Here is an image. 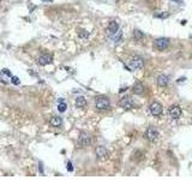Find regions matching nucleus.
Returning <instances> with one entry per match:
<instances>
[{
	"label": "nucleus",
	"instance_id": "obj_15",
	"mask_svg": "<svg viewBox=\"0 0 192 180\" xmlns=\"http://www.w3.org/2000/svg\"><path fill=\"white\" fill-rule=\"evenodd\" d=\"M87 106V100L84 96H78L76 99V107L77 108H84Z\"/></svg>",
	"mask_w": 192,
	"mask_h": 180
},
{
	"label": "nucleus",
	"instance_id": "obj_18",
	"mask_svg": "<svg viewBox=\"0 0 192 180\" xmlns=\"http://www.w3.org/2000/svg\"><path fill=\"white\" fill-rule=\"evenodd\" d=\"M79 37H81V39H88V37H89V31H87V30H81V31H79Z\"/></svg>",
	"mask_w": 192,
	"mask_h": 180
},
{
	"label": "nucleus",
	"instance_id": "obj_1",
	"mask_svg": "<svg viewBox=\"0 0 192 180\" xmlns=\"http://www.w3.org/2000/svg\"><path fill=\"white\" fill-rule=\"evenodd\" d=\"M95 106L98 110H108L111 108V101L106 96H97L95 99Z\"/></svg>",
	"mask_w": 192,
	"mask_h": 180
},
{
	"label": "nucleus",
	"instance_id": "obj_6",
	"mask_svg": "<svg viewBox=\"0 0 192 180\" xmlns=\"http://www.w3.org/2000/svg\"><path fill=\"white\" fill-rule=\"evenodd\" d=\"M53 61V56L48 53H42L39 58H37V64L41 65V66H46V65H49L52 64Z\"/></svg>",
	"mask_w": 192,
	"mask_h": 180
},
{
	"label": "nucleus",
	"instance_id": "obj_9",
	"mask_svg": "<svg viewBox=\"0 0 192 180\" xmlns=\"http://www.w3.org/2000/svg\"><path fill=\"white\" fill-rule=\"evenodd\" d=\"M119 104H120V107H122L124 109H132V108L135 107V103H133V101H132L129 96L122 97L119 101Z\"/></svg>",
	"mask_w": 192,
	"mask_h": 180
},
{
	"label": "nucleus",
	"instance_id": "obj_23",
	"mask_svg": "<svg viewBox=\"0 0 192 180\" xmlns=\"http://www.w3.org/2000/svg\"><path fill=\"white\" fill-rule=\"evenodd\" d=\"M173 1H177V2H183V0H173Z\"/></svg>",
	"mask_w": 192,
	"mask_h": 180
},
{
	"label": "nucleus",
	"instance_id": "obj_20",
	"mask_svg": "<svg viewBox=\"0 0 192 180\" xmlns=\"http://www.w3.org/2000/svg\"><path fill=\"white\" fill-rule=\"evenodd\" d=\"M11 79H12V83H13V84H16V85H18V84H19V79H18V77L11 76Z\"/></svg>",
	"mask_w": 192,
	"mask_h": 180
},
{
	"label": "nucleus",
	"instance_id": "obj_13",
	"mask_svg": "<svg viewBox=\"0 0 192 180\" xmlns=\"http://www.w3.org/2000/svg\"><path fill=\"white\" fill-rule=\"evenodd\" d=\"M156 83L159 87H167L169 83V77L167 75H160L156 79Z\"/></svg>",
	"mask_w": 192,
	"mask_h": 180
},
{
	"label": "nucleus",
	"instance_id": "obj_3",
	"mask_svg": "<svg viewBox=\"0 0 192 180\" xmlns=\"http://www.w3.org/2000/svg\"><path fill=\"white\" fill-rule=\"evenodd\" d=\"M78 144H79L82 148H85V147L90 145V144H91V136H90L88 132L82 131V132L79 133V136H78Z\"/></svg>",
	"mask_w": 192,
	"mask_h": 180
},
{
	"label": "nucleus",
	"instance_id": "obj_14",
	"mask_svg": "<svg viewBox=\"0 0 192 180\" xmlns=\"http://www.w3.org/2000/svg\"><path fill=\"white\" fill-rule=\"evenodd\" d=\"M49 124H50V126H53V127H60V126L63 125V119H61L60 117H58V115H54V117L50 118Z\"/></svg>",
	"mask_w": 192,
	"mask_h": 180
},
{
	"label": "nucleus",
	"instance_id": "obj_16",
	"mask_svg": "<svg viewBox=\"0 0 192 180\" xmlns=\"http://www.w3.org/2000/svg\"><path fill=\"white\" fill-rule=\"evenodd\" d=\"M133 37H135V40H136V41H141V40H143L144 39L143 31H141V30L136 29V30L133 31Z\"/></svg>",
	"mask_w": 192,
	"mask_h": 180
},
{
	"label": "nucleus",
	"instance_id": "obj_21",
	"mask_svg": "<svg viewBox=\"0 0 192 180\" xmlns=\"http://www.w3.org/2000/svg\"><path fill=\"white\" fill-rule=\"evenodd\" d=\"M2 72H4V73H5L6 76H10V77L12 76V75H11V72H10V71H9L7 69H4V70H2Z\"/></svg>",
	"mask_w": 192,
	"mask_h": 180
},
{
	"label": "nucleus",
	"instance_id": "obj_4",
	"mask_svg": "<svg viewBox=\"0 0 192 180\" xmlns=\"http://www.w3.org/2000/svg\"><path fill=\"white\" fill-rule=\"evenodd\" d=\"M144 137H145V139H148L150 142H155L160 137V133H159V131L155 126H150V127L146 129L145 133H144Z\"/></svg>",
	"mask_w": 192,
	"mask_h": 180
},
{
	"label": "nucleus",
	"instance_id": "obj_24",
	"mask_svg": "<svg viewBox=\"0 0 192 180\" xmlns=\"http://www.w3.org/2000/svg\"><path fill=\"white\" fill-rule=\"evenodd\" d=\"M1 5H2V0H0V7H1Z\"/></svg>",
	"mask_w": 192,
	"mask_h": 180
},
{
	"label": "nucleus",
	"instance_id": "obj_17",
	"mask_svg": "<svg viewBox=\"0 0 192 180\" xmlns=\"http://www.w3.org/2000/svg\"><path fill=\"white\" fill-rule=\"evenodd\" d=\"M66 108H67L66 103L64 102V101H60V103L58 104V109H59V112H60V113H63V112H65V110H66Z\"/></svg>",
	"mask_w": 192,
	"mask_h": 180
},
{
	"label": "nucleus",
	"instance_id": "obj_10",
	"mask_svg": "<svg viewBox=\"0 0 192 180\" xmlns=\"http://www.w3.org/2000/svg\"><path fill=\"white\" fill-rule=\"evenodd\" d=\"M107 31L109 34V36H113L115 34L119 32V24L115 22V21H112L109 24H108V28H107Z\"/></svg>",
	"mask_w": 192,
	"mask_h": 180
},
{
	"label": "nucleus",
	"instance_id": "obj_11",
	"mask_svg": "<svg viewBox=\"0 0 192 180\" xmlns=\"http://www.w3.org/2000/svg\"><path fill=\"white\" fill-rule=\"evenodd\" d=\"M169 115L173 119H179L181 117V107L180 106H173L169 109Z\"/></svg>",
	"mask_w": 192,
	"mask_h": 180
},
{
	"label": "nucleus",
	"instance_id": "obj_19",
	"mask_svg": "<svg viewBox=\"0 0 192 180\" xmlns=\"http://www.w3.org/2000/svg\"><path fill=\"white\" fill-rule=\"evenodd\" d=\"M168 16H169V13H168V12H165V13H159V15H155V17H157V18H167Z\"/></svg>",
	"mask_w": 192,
	"mask_h": 180
},
{
	"label": "nucleus",
	"instance_id": "obj_12",
	"mask_svg": "<svg viewBox=\"0 0 192 180\" xmlns=\"http://www.w3.org/2000/svg\"><path fill=\"white\" fill-rule=\"evenodd\" d=\"M132 91H133V94H136V95H143L144 91H145V88H144V85L141 82H137V83L133 85Z\"/></svg>",
	"mask_w": 192,
	"mask_h": 180
},
{
	"label": "nucleus",
	"instance_id": "obj_5",
	"mask_svg": "<svg viewBox=\"0 0 192 180\" xmlns=\"http://www.w3.org/2000/svg\"><path fill=\"white\" fill-rule=\"evenodd\" d=\"M154 46L157 51H166L169 47V39H167V37L156 39L155 42H154Z\"/></svg>",
	"mask_w": 192,
	"mask_h": 180
},
{
	"label": "nucleus",
	"instance_id": "obj_2",
	"mask_svg": "<svg viewBox=\"0 0 192 180\" xmlns=\"http://www.w3.org/2000/svg\"><path fill=\"white\" fill-rule=\"evenodd\" d=\"M129 65H130V69L132 70H141L144 66L143 58L139 55H132L129 60Z\"/></svg>",
	"mask_w": 192,
	"mask_h": 180
},
{
	"label": "nucleus",
	"instance_id": "obj_8",
	"mask_svg": "<svg viewBox=\"0 0 192 180\" xmlns=\"http://www.w3.org/2000/svg\"><path fill=\"white\" fill-rule=\"evenodd\" d=\"M149 110L154 117H159L162 113V106L159 102H153L149 106Z\"/></svg>",
	"mask_w": 192,
	"mask_h": 180
},
{
	"label": "nucleus",
	"instance_id": "obj_22",
	"mask_svg": "<svg viewBox=\"0 0 192 180\" xmlns=\"http://www.w3.org/2000/svg\"><path fill=\"white\" fill-rule=\"evenodd\" d=\"M67 169H69L70 172H72V171H73V167H72L71 162H69V163H67Z\"/></svg>",
	"mask_w": 192,
	"mask_h": 180
},
{
	"label": "nucleus",
	"instance_id": "obj_7",
	"mask_svg": "<svg viewBox=\"0 0 192 180\" xmlns=\"http://www.w3.org/2000/svg\"><path fill=\"white\" fill-rule=\"evenodd\" d=\"M95 155L98 160H106L108 157V151L106 149V147L103 145H97L95 148Z\"/></svg>",
	"mask_w": 192,
	"mask_h": 180
}]
</instances>
